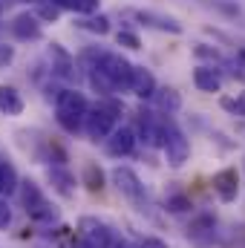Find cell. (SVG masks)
<instances>
[{
	"label": "cell",
	"mask_w": 245,
	"mask_h": 248,
	"mask_svg": "<svg viewBox=\"0 0 245 248\" xmlns=\"http://www.w3.org/2000/svg\"><path fill=\"white\" fill-rule=\"evenodd\" d=\"M127 17L138 20L141 26L147 29H159V32H170V35H182V23L170 15H159V12H150V9H124Z\"/></svg>",
	"instance_id": "obj_5"
},
{
	"label": "cell",
	"mask_w": 245,
	"mask_h": 248,
	"mask_svg": "<svg viewBox=\"0 0 245 248\" xmlns=\"http://www.w3.org/2000/svg\"><path fill=\"white\" fill-rule=\"evenodd\" d=\"M193 84H196L202 93H219V90H222V75H219V69H214V66H196V69H193Z\"/></svg>",
	"instance_id": "obj_13"
},
{
	"label": "cell",
	"mask_w": 245,
	"mask_h": 248,
	"mask_svg": "<svg viewBox=\"0 0 245 248\" xmlns=\"http://www.w3.org/2000/svg\"><path fill=\"white\" fill-rule=\"evenodd\" d=\"M237 61L245 63V46H240V49H237Z\"/></svg>",
	"instance_id": "obj_32"
},
{
	"label": "cell",
	"mask_w": 245,
	"mask_h": 248,
	"mask_svg": "<svg viewBox=\"0 0 245 248\" xmlns=\"http://www.w3.org/2000/svg\"><path fill=\"white\" fill-rule=\"evenodd\" d=\"M199 234H214V217H199L187 228V237H199Z\"/></svg>",
	"instance_id": "obj_22"
},
{
	"label": "cell",
	"mask_w": 245,
	"mask_h": 248,
	"mask_svg": "<svg viewBox=\"0 0 245 248\" xmlns=\"http://www.w3.org/2000/svg\"><path fill=\"white\" fill-rule=\"evenodd\" d=\"M15 58V49L12 46H0V66H9Z\"/></svg>",
	"instance_id": "obj_31"
},
{
	"label": "cell",
	"mask_w": 245,
	"mask_h": 248,
	"mask_svg": "<svg viewBox=\"0 0 245 248\" xmlns=\"http://www.w3.org/2000/svg\"><path fill=\"white\" fill-rule=\"evenodd\" d=\"M49 179H52V185H55V190L61 193V196H72L75 193V176L66 170V168H49Z\"/></svg>",
	"instance_id": "obj_15"
},
{
	"label": "cell",
	"mask_w": 245,
	"mask_h": 248,
	"mask_svg": "<svg viewBox=\"0 0 245 248\" xmlns=\"http://www.w3.org/2000/svg\"><path fill=\"white\" fill-rule=\"evenodd\" d=\"M219 104H222V110H228L234 116H245V93H240L237 98H222Z\"/></svg>",
	"instance_id": "obj_25"
},
{
	"label": "cell",
	"mask_w": 245,
	"mask_h": 248,
	"mask_svg": "<svg viewBox=\"0 0 245 248\" xmlns=\"http://www.w3.org/2000/svg\"><path fill=\"white\" fill-rule=\"evenodd\" d=\"M55 101H58V124L66 133H78L81 124H84L87 110H90L84 93H78V90H61Z\"/></svg>",
	"instance_id": "obj_2"
},
{
	"label": "cell",
	"mask_w": 245,
	"mask_h": 248,
	"mask_svg": "<svg viewBox=\"0 0 245 248\" xmlns=\"http://www.w3.org/2000/svg\"><path fill=\"white\" fill-rule=\"evenodd\" d=\"M193 55H196V58H205V61H222V55H219L216 49H211L208 44H196V46H193Z\"/></svg>",
	"instance_id": "obj_27"
},
{
	"label": "cell",
	"mask_w": 245,
	"mask_h": 248,
	"mask_svg": "<svg viewBox=\"0 0 245 248\" xmlns=\"http://www.w3.org/2000/svg\"><path fill=\"white\" fill-rule=\"evenodd\" d=\"M95 69L104 72V78L113 84V90H130V75H133V63L124 55L116 52H101V58L95 63Z\"/></svg>",
	"instance_id": "obj_3"
},
{
	"label": "cell",
	"mask_w": 245,
	"mask_h": 248,
	"mask_svg": "<svg viewBox=\"0 0 245 248\" xmlns=\"http://www.w3.org/2000/svg\"><path fill=\"white\" fill-rule=\"evenodd\" d=\"M9 222H12V211H9L6 199H0V228H6Z\"/></svg>",
	"instance_id": "obj_29"
},
{
	"label": "cell",
	"mask_w": 245,
	"mask_h": 248,
	"mask_svg": "<svg viewBox=\"0 0 245 248\" xmlns=\"http://www.w3.org/2000/svg\"><path fill=\"white\" fill-rule=\"evenodd\" d=\"M165 156H168V165L170 168H182L190 156V141L184 139V133L176 127L173 122H168V130H165Z\"/></svg>",
	"instance_id": "obj_4"
},
{
	"label": "cell",
	"mask_w": 245,
	"mask_h": 248,
	"mask_svg": "<svg viewBox=\"0 0 245 248\" xmlns=\"http://www.w3.org/2000/svg\"><path fill=\"white\" fill-rule=\"evenodd\" d=\"M84 185H87V190H92V193H101L104 190V170L95 162H87V168H84Z\"/></svg>",
	"instance_id": "obj_19"
},
{
	"label": "cell",
	"mask_w": 245,
	"mask_h": 248,
	"mask_svg": "<svg viewBox=\"0 0 245 248\" xmlns=\"http://www.w3.org/2000/svg\"><path fill=\"white\" fill-rule=\"evenodd\" d=\"M113 185L119 187V193H122L124 199H130L133 205H144V202H147V193H144L141 179H138L136 170H130V168H116V170H113Z\"/></svg>",
	"instance_id": "obj_7"
},
{
	"label": "cell",
	"mask_w": 245,
	"mask_h": 248,
	"mask_svg": "<svg viewBox=\"0 0 245 248\" xmlns=\"http://www.w3.org/2000/svg\"><path fill=\"white\" fill-rule=\"evenodd\" d=\"M78 29L95 32V35H107L110 32V17L107 15H84V20H78Z\"/></svg>",
	"instance_id": "obj_17"
},
{
	"label": "cell",
	"mask_w": 245,
	"mask_h": 248,
	"mask_svg": "<svg viewBox=\"0 0 245 248\" xmlns=\"http://www.w3.org/2000/svg\"><path fill=\"white\" fill-rule=\"evenodd\" d=\"M130 93L138 95V98H153L156 93V78L147 66H133V75H130Z\"/></svg>",
	"instance_id": "obj_10"
},
{
	"label": "cell",
	"mask_w": 245,
	"mask_h": 248,
	"mask_svg": "<svg viewBox=\"0 0 245 248\" xmlns=\"http://www.w3.org/2000/svg\"><path fill=\"white\" fill-rule=\"evenodd\" d=\"M208 9H216V12H222L225 17H240V6H234V3H225V0H202Z\"/></svg>",
	"instance_id": "obj_23"
},
{
	"label": "cell",
	"mask_w": 245,
	"mask_h": 248,
	"mask_svg": "<svg viewBox=\"0 0 245 248\" xmlns=\"http://www.w3.org/2000/svg\"><path fill=\"white\" fill-rule=\"evenodd\" d=\"M113 248H130L127 243H113Z\"/></svg>",
	"instance_id": "obj_33"
},
{
	"label": "cell",
	"mask_w": 245,
	"mask_h": 248,
	"mask_svg": "<svg viewBox=\"0 0 245 248\" xmlns=\"http://www.w3.org/2000/svg\"><path fill=\"white\" fill-rule=\"evenodd\" d=\"M0 113H6V116H20L23 113V98L9 84H0Z\"/></svg>",
	"instance_id": "obj_14"
},
{
	"label": "cell",
	"mask_w": 245,
	"mask_h": 248,
	"mask_svg": "<svg viewBox=\"0 0 245 248\" xmlns=\"http://www.w3.org/2000/svg\"><path fill=\"white\" fill-rule=\"evenodd\" d=\"M12 35H15L17 41H38V38H41V23H38V17L29 15V12L17 15V17L12 20Z\"/></svg>",
	"instance_id": "obj_12"
},
{
	"label": "cell",
	"mask_w": 245,
	"mask_h": 248,
	"mask_svg": "<svg viewBox=\"0 0 245 248\" xmlns=\"http://www.w3.org/2000/svg\"><path fill=\"white\" fill-rule=\"evenodd\" d=\"M116 44H119V46H127V49H141L138 35H136V32H127V29H122V32L116 35Z\"/></svg>",
	"instance_id": "obj_26"
},
{
	"label": "cell",
	"mask_w": 245,
	"mask_h": 248,
	"mask_svg": "<svg viewBox=\"0 0 245 248\" xmlns=\"http://www.w3.org/2000/svg\"><path fill=\"white\" fill-rule=\"evenodd\" d=\"M165 208H168L170 214H184V211H190L193 205H190V199H187L184 193H173V196H168Z\"/></svg>",
	"instance_id": "obj_21"
},
{
	"label": "cell",
	"mask_w": 245,
	"mask_h": 248,
	"mask_svg": "<svg viewBox=\"0 0 245 248\" xmlns=\"http://www.w3.org/2000/svg\"><path fill=\"white\" fill-rule=\"evenodd\" d=\"M17 170L9 165V162H0V196H9L17 190Z\"/></svg>",
	"instance_id": "obj_20"
},
{
	"label": "cell",
	"mask_w": 245,
	"mask_h": 248,
	"mask_svg": "<svg viewBox=\"0 0 245 248\" xmlns=\"http://www.w3.org/2000/svg\"><path fill=\"white\" fill-rule=\"evenodd\" d=\"M153 98H156V104H159L165 113H176V110L182 107V95H179L173 87H156Z\"/></svg>",
	"instance_id": "obj_16"
},
{
	"label": "cell",
	"mask_w": 245,
	"mask_h": 248,
	"mask_svg": "<svg viewBox=\"0 0 245 248\" xmlns=\"http://www.w3.org/2000/svg\"><path fill=\"white\" fill-rule=\"evenodd\" d=\"M23 3H44V0H23Z\"/></svg>",
	"instance_id": "obj_34"
},
{
	"label": "cell",
	"mask_w": 245,
	"mask_h": 248,
	"mask_svg": "<svg viewBox=\"0 0 245 248\" xmlns=\"http://www.w3.org/2000/svg\"><path fill=\"white\" fill-rule=\"evenodd\" d=\"M35 17H38V20H52V23H55V20L61 17V9H58L55 3H46V0H44V3H38V15H35Z\"/></svg>",
	"instance_id": "obj_24"
},
{
	"label": "cell",
	"mask_w": 245,
	"mask_h": 248,
	"mask_svg": "<svg viewBox=\"0 0 245 248\" xmlns=\"http://www.w3.org/2000/svg\"><path fill=\"white\" fill-rule=\"evenodd\" d=\"M124 104H119L116 98H110V101H104V104H95L92 110H87V116H84V124H87V136L92 139V141H101V139H107L113 130H116V119L122 116Z\"/></svg>",
	"instance_id": "obj_1"
},
{
	"label": "cell",
	"mask_w": 245,
	"mask_h": 248,
	"mask_svg": "<svg viewBox=\"0 0 245 248\" xmlns=\"http://www.w3.org/2000/svg\"><path fill=\"white\" fill-rule=\"evenodd\" d=\"M81 240H84V248H113V231L104 222L84 217L81 219Z\"/></svg>",
	"instance_id": "obj_8"
},
{
	"label": "cell",
	"mask_w": 245,
	"mask_h": 248,
	"mask_svg": "<svg viewBox=\"0 0 245 248\" xmlns=\"http://www.w3.org/2000/svg\"><path fill=\"white\" fill-rule=\"evenodd\" d=\"M225 66H228V75L234 78V81H243L245 84V63H234V61H225Z\"/></svg>",
	"instance_id": "obj_28"
},
{
	"label": "cell",
	"mask_w": 245,
	"mask_h": 248,
	"mask_svg": "<svg viewBox=\"0 0 245 248\" xmlns=\"http://www.w3.org/2000/svg\"><path fill=\"white\" fill-rule=\"evenodd\" d=\"M133 147H136V133H133L130 127L113 130L110 139H107V153H110V156H130Z\"/></svg>",
	"instance_id": "obj_11"
},
{
	"label": "cell",
	"mask_w": 245,
	"mask_h": 248,
	"mask_svg": "<svg viewBox=\"0 0 245 248\" xmlns=\"http://www.w3.org/2000/svg\"><path fill=\"white\" fill-rule=\"evenodd\" d=\"M138 248H168V243L165 240H156V237H144L138 243Z\"/></svg>",
	"instance_id": "obj_30"
},
{
	"label": "cell",
	"mask_w": 245,
	"mask_h": 248,
	"mask_svg": "<svg viewBox=\"0 0 245 248\" xmlns=\"http://www.w3.org/2000/svg\"><path fill=\"white\" fill-rule=\"evenodd\" d=\"M58 9H72L78 15H95L101 9V0H52Z\"/></svg>",
	"instance_id": "obj_18"
},
{
	"label": "cell",
	"mask_w": 245,
	"mask_h": 248,
	"mask_svg": "<svg viewBox=\"0 0 245 248\" xmlns=\"http://www.w3.org/2000/svg\"><path fill=\"white\" fill-rule=\"evenodd\" d=\"M214 190H216V196L222 199V202H234L237 199V193H240V176H237V170L234 168H225V170H219L216 176H214Z\"/></svg>",
	"instance_id": "obj_9"
},
{
	"label": "cell",
	"mask_w": 245,
	"mask_h": 248,
	"mask_svg": "<svg viewBox=\"0 0 245 248\" xmlns=\"http://www.w3.org/2000/svg\"><path fill=\"white\" fill-rule=\"evenodd\" d=\"M20 199H23V208H26V214L32 219H55V208H49V202L44 199L41 187L35 185V182L26 179L20 185Z\"/></svg>",
	"instance_id": "obj_6"
}]
</instances>
